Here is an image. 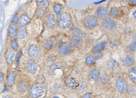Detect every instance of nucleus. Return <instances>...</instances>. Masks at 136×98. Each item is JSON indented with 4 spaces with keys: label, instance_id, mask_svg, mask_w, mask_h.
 <instances>
[{
    "label": "nucleus",
    "instance_id": "e433bc0d",
    "mask_svg": "<svg viewBox=\"0 0 136 98\" xmlns=\"http://www.w3.org/2000/svg\"><path fill=\"white\" fill-rule=\"evenodd\" d=\"M130 71L131 73H134V74H136V68L134 67L131 68L130 69Z\"/></svg>",
    "mask_w": 136,
    "mask_h": 98
},
{
    "label": "nucleus",
    "instance_id": "cd10ccee",
    "mask_svg": "<svg viewBox=\"0 0 136 98\" xmlns=\"http://www.w3.org/2000/svg\"><path fill=\"white\" fill-rule=\"evenodd\" d=\"M95 62V60L92 56H89L87 57L86 60V62L88 65H91Z\"/></svg>",
    "mask_w": 136,
    "mask_h": 98
},
{
    "label": "nucleus",
    "instance_id": "2eb2a0df",
    "mask_svg": "<svg viewBox=\"0 0 136 98\" xmlns=\"http://www.w3.org/2000/svg\"><path fill=\"white\" fill-rule=\"evenodd\" d=\"M15 74L13 72H10L8 74L7 77V84L9 87L13 86L15 81Z\"/></svg>",
    "mask_w": 136,
    "mask_h": 98
},
{
    "label": "nucleus",
    "instance_id": "a18cd8bd",
    "mask_svg": "<svg viewBox=\"0 0 136 98\" xmlns=\"http://www.w3.org/2000/svg\"></svg>",
    "mask_w": 136,
    "mask_h": 98
},
{
    "label": "nucleus",
    "instance_id": "f704fd0d",
    "mask_svg": "<svg viewBox=\"0 0 136 98\" xmlns=\"http://www.w3.org/2000/svg\"><path fill=\"white\" fill-rule=\"evenodd\" d=\"M18 16L16 14H14L13 17L12 19V22L13 23L16 24L18 22Z\"/></svg>",
    "mask_w": 136,
    "mask_h": 98
},
{
    "label": "nucleus",
    "instance_id": "2f4dec72",
    "mask_svg": "<svg viewBox=\"0 0 136 98\" xmlns=\"http://www.w3.org/2000/svg\"><path fill=\"white\" fill-rule=\"evenodd\" d=\"M5 86L4 81H0V94L2 93L4 90Z\"/></svg>",
    "mask_w": 136,
    "mask_h": 98
},
{
    "label": "nucleus",
    "instance_id": "b1692460",
    "mask_svg": "<svg viewBox=\"0 0 136 98\" xmlns=\"http://www.w3.org/2000/svg\"><path fill=\"white\" fill-rule=\"evenodd\" d=\"M37 3L41 9H46L49 5L48 2L47 0H38Z\"/></svg>",
    "mask_w": 136,
    "mask_h": 98
},
{
    "label": "nucleus",
    "instance_id": "6e6552de",
    "mask_svg": "<svg viewBox=\"0 0 136 98\" xmlns=\"http://www.w3.org/2000/svg\"><path fill=\"white\" fill-rule=\"evenodd\" d=\"M116 85L118 89L120 92L123 93L127 92L128 89L127 85L122 79H118L116 82Z\"/></svg>",
    "mask_w": 136,
    "mask_h": 98
},
{
    "label": "nucleus",
    "instance_id": "dca6fc26",
    "mask_svg": "<svg viewBox=\"0 0 136 98\" xmlns=\"http://www.w3.org/2000/svg\"><path fill=\"white\" fill-rule=\"evenodd\" d=\"M71 50L70 46L68 44L64 43L62 44L60 50V53L62 55L68 53Z\"/></svg>",
    "mask_w": 136,
    "mask_h": 98
},
{
    "label": "nucleus",
    "instance_id": "58836bf2",
    "mask_svg": "<svg viewBox=\"0 0 136 98\" xmlns=\"http://www.w3.org/2000/svg\"><path fill=\"white\" fill-rule=\"evenodd\" d=\"M3 98H13V97L12 96H11V95L8 94V95H4V96L3 97Z\"/></svg>",
    "mask_w": 136,
    "mask_h": 98
},
{
    "label": "nucleus",
    "instance_id": "f03ea898",
    "mask_svg": "<svg viewBox=\"0 0 136 98\" xmlns=\"http://www.w3.org/2000/svg\"><path fill=\"white\" fill-rule=\"evenodd\" d=\"M28 53L31 58L36 59L39 58L40 56V50L37 45H33L29 48Z\"/></svg>",
    "mask_w": 136,
    "mask_h": 98
},
{
    "label": "nucleus",
    "instance_id": "473e14b6",
    "mask_svg": "<svg viewBox=\"0 0 136 98\" xmlns=\"http://www.w3.org/2000/svg\"><path fill=\"white\" fill-rule=\"evenodd\" d=\"M44 11L41 9H39L37 10L36 12V14L39 17H42L44 14Z\"/></svg>",
    "mask_w": 136,
    "mask_h": 98
},
{
    "label": "nucleus",
    "instance_id": "a878e982",
    "mask_svg": "<svg viewBox=\"0 0 136 98\" xmlns=\"http://www.w3.org/2000/svg\"><path fill=\"white\" fill-rule=\"evenodd\" d=\"M73 34H74L75 36H77L79 37L84 36V34L83 32L78 29H75L72 31Z\"/></svg>",
    "mask_w": 136,
    "mask_h": 98
},
{
    "label": "nucleus",
    "instance_id": "5701e85b",
    "mask_svg": "<svg viewBox=\"0 0 136 98\" xmlns=\"http://www.w3.org/2000/svg\"><path fill=\"white\" fill-rule=\"evenodd\" d=\"M66 82L68 86L70 88H75L79 85L75 80L72 78H69L67 80Z\"/></svg>",
    "mask_w": 136,
    "mask_h": 98
},
{
    "label": "nucleus",
    "instance_id": "a211bd4d",
    "mask_svg": "<svg viewBox=\"0 0 136 98\" xmlns=\"http://www.w3.org/2000/svg\"><path fill=\"white\" fill-rule=\"evenodd\" d=\"M30 18L26 14H23L20 18L19 23L20 25H24L27 24L29 22Z\"/></svg>",
    "mask_w": 136,
    "mask_h": 98
},
{
    "label": "nucleus",
    "instance_id": "9b49d317",
    "mask_svg": "<svg viewBox=\"0 0 136 98\" xmlns=\"http://www.w3.org/2000/svg\"><path fill=\"white\" fill-rule=\"evenodd\" d=\"M57 22V19L54 15L51 14L47 16L46 20V25L48 27H51L54 26Z\"/></svg>",
    "mask_w": 136,
    "mask_h": 98
},
{
    "label": "nucleus",
    "instance_id": "4c0bfd02",
    "mask_svg": "<svg viewBox=\"0 0 136 98\" xmlns=\"http://www.w3.org/2000/svg\"><path fill=\"white\" fill-rule=\"evenodd\" d=\"M130 77L131 80H132V81L134 82H136V76H134V75L131 74L130 75Z\"/></svg>",
    "mask_w": 136,
    "mask_h": 98
},
{
    "label": "nucleus",
    "instance_id": "72a5a7b5",
    "mask_svg": "<svg viewBox=\"0 0 136 98\" xmlns=\"http://www.w3.org/2000/svg\"><path fill=\"white\" fill-rule=\"evenodd\" d=\"M102 57V54L101 53H97L94 55V58L95 60L100 59Z\"/></svg>",
    "mask_w": 136,
    "mask_h": 98
},
{
    "label": "nucleus",
    "instance_id": "20e7f679",
    "mask_svg": "<svg viewBox=\"0 0 136 98\" xmlns=\"http://www.w3.org/2000/svg\"><path fill=\"white\" fill-rule=\"evenodd\" d=\"M25 68L29 72L35 74L38 71V66L36 62L31 60L27 61L25 63Z\"/></svg>",
    "mask_w": 136,
    "mask_h": 98
},
{
    "label": "nucleus",
    "instance_id": "37998d69",
    "mask_svg": "<svg viewBox=\"0 0 136 98\" xmlns=\"http://www.w3.org/2000/svg\"><path fill=\"white\" fill-rule=\"evenodd\" d=\"M133 17L134 19H136V11H135L133 13Z\"/></svg>",
    "mask_w": 136,
    "mask_h": 98
},
{
    "label": "nucleus",
    "instance_id": "c756f323",
    "mask_svg": "<svg viewBox=\"0 0 136 98\" xmlns=\"http://www.w3.org/2000/svg\"><path fill=\"white\" fill-rule=\"evenodd\" d=\"M109 80V78L106 75L102 76L100 79L101 82L102 84H105L107 83Z\"/></svg>",
    "mask_w": 136,
    "mask_h": 98
},
{
    "label": "nucleus",
    "instance_id": "a19ab883",
    "mask_svg": "<svg viewBox=\"0 0 136 98\" xmlns=\"http://www.w3.org/2000/svg\"><path fill=\"white\" fill-rule=\"evenodd\" d=\"M105 1V0H101V1H100L97 2H94V4H100L101 3Z\"/></svg>",
    "mask_w": 136,
    "mask_h": 98
},
{
    "label": "nucleus",
    "instance_id": "7c9ffc66",
    "mask_svg": "<svg viewBox=\"0 0 136 98\" xmlns=\"http://www.w3.org/2000/svg\"><path fill=\"white\" fill-rule=\"evenodd\" d=\"M11 45L13 49L15 50L18 49V42H17L16 39H15L12 41L11 43Z\"/></svg>",
    "mask_w": 136,
    "mask_h": 98
},
{
    "label": "nucleus",
    "instance_id": "f8f14e48",
    "mask_svg": "<svg viewBox=\"0 0 136 98\" xmlns=\"http://www.w3.org/2000/svg\"><path fill=\"white\" fill-rule=\"evenodd\" d=\"M71 45L74 47H79L82 43V40L80 37L74 36L71 37L70 39Z\"/></svg>",
    "mask_w": 136,
    "mask_h": 98
},
{
    "label": "nucleus",
    "instance_id": "412c9836",
    "mask_svg": "<svg viewBox=\"0 0 136 98\" xmlns=\"http://www.w3.org/2000/svg\"><path fill=\"white\" fill-rule=\"evenodd\" d=\"M121 14L120 10L117 8H113L111 9L110 12V15L113 18L119 16Z\"/></svg>",
    "mask_w": 136,
    "mask_h": 98
},
{
    "label": "nucleus",
    "instance_id": "4be33fe9",
    "mask_svg": "<svg viewBox=\"0 0 136 98\" xmlns=\"http://www.w3.org/2000/svg\"><path fill=\"white\" fill-rule=\"evenodd\" d=\"M107 43V42L106 41L100 43L94 47L93 50L96 52L102 50L105 47Z\"/></svg>",
    "mask_w": 136,
    "mask_h": 98
},
{
    "label": "nucleus",
    "instance_id": "7ed1b4c3",
    "mask_svg": "<svg viewBox=\"0 0 136 98\" xmlns=\"http://www.w3.org/2000/svg\"><path fill=\"white\" fill-rule=\"evenodd\" d=\"M43 92L42 88L39 85H34L31 88L30 94L32 98H39L42 95Z\"/></svg>",
    "mask_w": 136,
    "mask_h": 98
},
{
    "label": "nucleus",
    "instance_id": "423d86ee",
    "mask_svg": "<svg viewBox=\"0 0 136 98\" xmlns=\"http://www.w3.org/2000/svg\"><path fill=\"white\" fill-rule=\"evenodd\" d=\"M4 57L7 63L9 64H12L15 60V53L11 49H9L5 53Z\"/></svg>",
    "mask_w": 136,
    "mask_h": 98
},
{
    "label": "nucleus",
    "instance_id": "c9c22d12",
    "mask_svg": "<svg viewBox=\"0 0 136 98\" xmlns=\"http://www.w3.org/2000/svg\"><path fill=\"white\" fill-rule=\"evenodd\" d=\"M91 93L90 92H87L83 95L82 98H91Z\"/></svg>",
    "mask_w": 136,
    "mask_h": 98
},
{
    "label": "nucleus",
    "instance_id": "c03bdc74",
    "mask_svg": "<svg viewBox=\"0 0 136 98\" xmlns=\"http://www.w3.org/2000/svg\"><path fill=\"white\" fill-rule=\"evenodd\" d=\"M53 98H60V97H58V96H54V97Z\"/></svg>",
    "mask_w": 136,
    "mask_h": 98
},
{
    "label": "nucleus",
    "instance_id": "bb28decb",
    "mask_svg": "<svg viewBox=\"0 0 136 98\" xmlns=\"http://www.w3.org/2000/svg\"><path fill=\"white\" fill-rule=\"evenodd\" d=\"M136 49V41H134L127 48V50L128 52H133L135 51Z\"/></svg>",
    "mask_w": 136,
    "mask_h": 98
},
{
    "label": "nucleus",
    "instance_id": "9d476101",
    "mask_svg": "<svg viewBox=\"0 0 136 98\" xmlns=\"http://www.w3.org/2000/svg\"><path fill=\"white\" fill-rule=\"evenodd\" d=\"M98 23V19L94 16H90L84 22V25L88 28H91L96 26Z\"/></svg>",
    "mask_w": 136,
    "mask_h": 98
},
{
    "label": "nucleus",
    "instance_id": "39448f33",
    "mask_svg": "<svg viewBox=\"0 0 136 98\" xmlns=\"http://www.w3.org/2000/svg\"><path fill=\"white\" fill-rule=\"evenodd\" d=\"M57 44L56 38L54 37H51L45 40L43 42L42 45L46 49H50L54 48Z\"/></svg>",
    "mask_w": 136,
    "mask_h": 98
},
{
    "label": "nucleus",
    "instance_id": "f3484780",
    "mask_svg": "<svg viewBox=\"0 0 136 98\" xmlns=\"http://www.w3.org/2000/svg\"><path fill=\"white\" fill-rule=\"evenodd\" d=\"M100 76L99 71L96 69H94L90 71L89 73V77L90 78L95 81L99 80Z\"/></svg>",
    "mask_w": 136,
    "mask_h": 98
},
{
    "label": "nucleus",
    "instance_id": "f257e3e1",
    "mask_svg": "<svg viewBox=\"0 0 136 98\" xmlns=\"http://www.w3.org/2000/svg\"><path fill=\"white\" fill-rule=\"evenodd\" d=\"M71 21L70 16L67 13H64L60 18L59 21V25L61 28H67L70 25Z\"/></svg>",
    "mask_w": 136,
    "mask_h": 98
},
{
    "label": "nucleus",
    "instance_id": "4468645a",
    "mask_svg": "<svg viewBox=\"0 0 136 98\" xmlns=\"http://www.w3.org/2000/svg\"><path fill=\"white\" fill-rule=\"evenodd\" d=\"M108 11L107 8L105 7H100L97 12V16L98 18H102L107 15Z\"/></svg>",
    "mask_w": 136,
    "mask_h": 98
},
{
    "label": "nucleus",
    "instance_id": "1a4fd4ad",
    "mask_svg": "<svg viewBox=\"0 0 136 98\" xmlns=\"http://www.w3.org/2000/svg\"><path fill=\"white\" fill-rule=\"evenodd\" d=\"M16 87L18 91L21 93H24L26 92L28 89V84L25 81L21 80L18 82Z\"/></svg>",
    "mask_w": 136,
    "mask_h": 98
},
{
    "label": "nucleus",
    "instance_id": "c85d7f7f",
    "mask_svg": "<svg viewBox=\"0 0 136 98\" xmlns=\"http://www.w3.org/2000/svg\"><path fill=\"white\" fill-rule=\"evenodd\" d=\"M117 64V62L115 60L113 59H111L108 62L107 65L110 68H113Z\"/></svg>",
    "mask_w": 136,
    "mask_h": 98
},
{
    "label": "nucleus",
    "instance_id": "ddd939ff",
    "mask_svg": "<svg viewBox=\"0 0 136 98\" xmlns=\"http://www.w3.org/2000/svg\"><path fill=\"white\" fill-rule=\"evenodd\" d=\"M135 62L134 58L132 56H127L122 60L121 63L124 66H130L133 65Z\"/></svg>",
    "mask_w": 136,
    "mask_h": 98
},
{
    "label": "nucleus",
    "instance_id": "0eeeda50",
    "mask_svg": "<svg viewBox=\"0 0 136 98\" xmlns=\"http://www.w3.org/2000/svg\"><path fill=\"white\" fill-rule=\"evenodd\" d=\"M101 24L103 27L108 30H112L115 25L114 21L110 18H105L103 19L101 22Z\"/></svg>",
    "mask_w": 136,
    "mask_h": 98
},
{
    "label": "nucleus",
    "instance_id": "6ab92c4d",
    "mask_svg": "<svg viewBox=\"0 0 136 98\" xmlns=\"http://www.w3.org/2000/svg\"><path fill=\"white\" fill-rule=\"evenodd\" d=\"M27 33L26 30L24 28L22 27H20L18 30L17 32V37L19 39H22L26 37Z\"/></svg>",
    "mask_w": 136,
    "mask_h": 98
},
{
    "label": "nucleus",
    "instance_id": "79ce46f5",
    "mask_svg": "<svg viewBox=\"0 0 136 98\" xmlns=\"http://www.w3.org/2000/svg\"><path fill=\"white\" fill-rule=\"evenodd\" d=\"M130 1L131 3L132 4H135V5L136 4V1L135 0H131Z\"/></svg>",
    "mask_w": 136,
    "mask_h": 98
},
{
    "label": "nucleus",
    "instance_id": "393cba45",
    "mask_svg": "<svg viewBox=\"0 0 136 98\" xmlns=\"http://www.w3.org/2000/svg\"><path fill=\"white\" fill-rule=\"evenodd\" d=\"M54 12L57 14L60 15L62 13L63 8L62 5L60 4H57L54 6Z\"/></svg>",
    "mask_w": 136,
    "mask_h": 98
},
{
    "label": "nucleus",
    "instance_id": "ea45409f",
    "mask_svg": "<svg viewBox=\"0 0 136 98\" xmlns=\"http://www.w3.org/2000/svg\"><path fill=\"white\" fill-rule=\"evenodd\" d=\"M3 74L1 72H0V81H4Z\"/></svg>",
    "mask_w": 136,
    "mask_h": 98
},
{
    "label": "nucleus",
    "instance_id": "aec40b11",
    "mask_svg": "<svg viewBox=\"0 0 136 98\" xmlns=\"http://www.w3.org/2000/svg\"><path fill=\"white\" fill-rule=\"evenodd\" d=\"M17 27L14 25H11L10 27L8 32V35L9 37L12 38L16 35L17 33Z\"/></svg>",
    "mask_w": 136,
    "mask_h": 98
}]
</instances>
